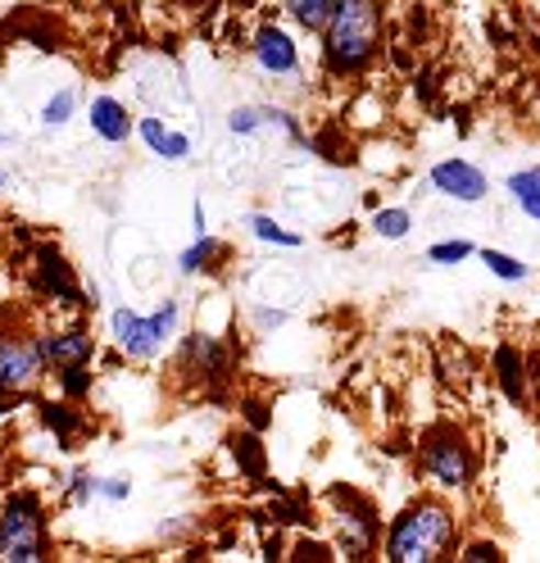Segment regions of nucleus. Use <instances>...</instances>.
Masks as SVG:
<instances>
[{
  "instance_id": "nucleus-1",
  "label": "nucleus",
  "mask_w": 540,
  "mask_h": 563,
  "mask_svg": "<svg viewBox=\"0 0 540 563\" xmlns=\"http://www.w3.org/2000/svg\"><path fill=\"white\" fill-rule=\"evenodd\" d=\"M322 32H328V64L337 74H359L382 42V5L377 0H332Z\"/></svg>"
},
{
  "instance_id": "nucleus-2",
  "label": "nucleus",
  "mask_w": 540,
  "mask_h": 563,
  "mask_svg": "<svg viewBox=\"0 0 540 563\" xmlns=\"http://www.w3.org/2000/svg\"><path fill=\"white\" fill-rule=\"evenodd\" d=\"M454 545V518L450 509L418 500L409 505L390 527V541H386V559L395 563H437L445 559V550Z\"/></svg>"
},
{
  "instance_id": "nucleus-3",
  "label": "nucleus",
  "mask_w": 540,
  "mask_h": 563,
  "mask_svg": "<svg viewBox=\"0 0 540 563\" xmlns=\"http://www.w3.org/2000/svg\"><path fill=\"white\" fill-rule=\"evenodd\" d=\"M0 559L37 563L42 559V509L32 496H14L0 514Z\"/></svg>"
},
{
  "instance_id": "nucleus-4",
  "label": "nucleus",
  "mask_w": 540,
  "mask_h": 563,
  "mask_svg": "<svg viewBox=\"0 0 540 563\" xmlns=\"http://www.w3.org/2000/svg\"><path fill=\"white\" fill-rule=\"evenodd\" d=\"M46 350L23 332H0V396H23L42 382Z\"/></svg>"
},
{
  "instance_id": "nucleus-5",
  "label": "nucleus",
  "mask_w": 540,
  "mask_h": 563,
  "mask_svg": "<svg viewBox=\"0 0 540 563\" xmlns=\"http://www.w3.org/2000/svg\"><path fill=\"white\" fill-rule=\"evenodd\" d=\"M173 323H177V305L173 300L159 313H151V319H141V313H132V309H119L114 313V341L128 350L132 360H151L155 350L164 345V336L173 332Z\"/></svg>"
},
{
  "instance_id": "nucleus-6",
  "label": "nucleus",
  "mask_w": 540,
  "mask_h": 563,
  "mask_svg": "<svg viewBox=\"0 0 540 563\" xmlns=\"http://www.w3.org/2000/svg\"><path fill=\"white\" fill-rule=\"evenodd\" d=\"M422 464L441 486H467V477H473V454H467L463 437H454L450 428L431 432L422 441Z\"/></svg>"
},
{
  "instance_id": "nucleus-7",
  "label": "nucleus",
  "mask_w": 540,
  "mask_h": 563,
  "mask_svg": "<svg viewBox=\"0 0 540 563\" xmlns=\"http://www.w3.org/2000/svg\"><path fill=\"white\" fill-rule=\"evenodd\" d=\"M431 187H437L441 196H450V200L477 205L486 196V173L477 164H467V159H445V164L431 168Z\"/></svg>"
},
{
  "instance_id": "nucleus-8",
  "label": "nucleus",
  "mask_w": 540,
  "mask_h": 563,
  "mask_svg": "<svg viewBox=\"0 0 540 563\" xmlns=\"http://www.w3.org/2000/svg\"><path fill=\"white\" fill-rule=\"evenodd\" d=\"M255 59H260V68H268V74H296L300 51L282 27H264L255 37Z\"/></svg>"
},
{
  "instance_id": "nucleus-9",
  "label": "nucleus",
  "mask_w": 540,
  "mask_h": 563,
  "mask_svg": "<svg viewBox=\"0 0 540 563\" xmlns=\"http://www.w3.org/2000/svg\"><path fill=\"white\" fill-rule=\"evenodd\" d=\"M42 350H46V364H55V368H78V364H87V360H91V336L74 328V332L46 336V341H42Z\"/></svg>"
},
{
  "instance_id": "nucleus-10",
  "label": "nucleus",
  "mask_w": 540,
  "mask_h": 563,
  "mask_svg": "<svg viewBox=\"0 0 540 563\" xmlns=\"http://www.w3.org/2000/svg\"><path fill=\"white\" fill-rule=\"evenodd\" d=\"M42 291L46 296H59L64 305H87L82 300V291H78V282H74V273H68V264L55 255V251H42Z\"/></svg>"
},
{
  "instance_id": "nucleus-11",
  "label": "nucleus",
  "mask_w": 540,
  "mask_h": 563,
  "mask_svg": "<svg viewBox=\"0 0 540 563\" xmlns=\"http://www.w3.org/2000/svg\"><path fill=\"white\" fill-rule=\"evenodd\" d=\"M91 128L119 146V141H128V132H132V119L114 96H100V100H91Z\"/></svg>"
},
{
  "instance_id": "nucleus-12",
  "label": "nucleus",
  "mask_w": 540,
  "mask_h": 563,
  "mask_svg": "<svg viewBox=\"0 0 540 563\" xmlns=\"http://www.w3.org/2000/svg\"><path fill=\"white\" fill-rule=\"evenodd\" d=\"M141 136H146V146H151L155 155H164V159H173V164L191 155V136L168 132L159 119H141Z\"/></svg>"
},
{
  "instance_id": "nucleus-13",
  "label": "nucleus",
  "mask_w": 540,
  "mask_h": 563,
  "mask_svg": "<svg viewBox=\"0 0 540 563\" xmlns=\"http://www.w3.org/2000/svg\"><path fill=\"white\" fill-rule=\"evenodd\" d=\"M509 191H514V200H518L522 214L540 223V168H522V173H514V178H509Z\"/></svg>"
},
{
  "instance_id": "nucleus-14",
  "label": "nucleus",
  "mask_w": 540,
  "mask_h": 563,
  "mask_svg": "<svg viewBox=\"0 0 540 563\" xmlns=\"http://www.w3.org/2000/svg\"><path fill=\"white\" fill-rule=\"evenodd\" d=\"M286 10H291V19L309 32H322V23H328L332 14V0H286Z\"/></svg>"
},
{
  "instance_id": "nucleus-15",
  "label": "nucleus",
  "mask_w": 540,
  "mask_h": 563,
  "mask_svg": "<svg viewBox=\"0 0 540 563\" xmlns=\"http://www.w3.org/2000/svg\"><path fill=\"white\" fill-rule=\"evenodd\" d=\"M482 264H486L495 277H504V282H527V277H531V268H527L522 260L504 255V251H482Z\"/></svg>"
},
{
  "instance_id": "nucleus-16",
  "label": "nucleus",
  "mask_w": 540,
  "mask_h": 563,
  "mask_svg": "<svg viewBox=\"0 0 540 563\" xmlns=\"http://www.w3.org/2000/svg\"><path fill=\"white\" fill-rule=\"evenodd\" d=\"M409 228H414L409 209H377V219H373V232L386 236V241H400Z\"/></svg>"
},
{
  "instance_id": "nucleus-17",
  "label": "nucleus",
  "mask_w": 540,
  "mask_h": 563,
  "mask_svg": "<svg viewBox=\"0 0 540 563\" xmlns=\"http://www.w3.org/2000/svg\"><path fill=\"white\" fill-rule=\"evenodd\" d=\"M74 104H78V91H55L51 100H46V110H42V123H51V128H59V123H68L74 119Z\"/></svg>"
},
{
  "instance_id": "nucleus-18",
  "label": "nucleus",
  "mask_w": 540,
  "mask_h": 563,
  "mask_svg": "<svg viewBox=\"0 0 540 563\" xmlns=\"http://www.w3.org/2000/svg\"><path fill=\"white\" fill-rule=\"evenodd\" d=\"M219 251H223V245H219V241H213V236L205 232V236H200V241L191 245V251L183 255V273H196V268H209V260H219Z\"/></svg>"
},
{
  "instance_id": "nucleus-19",
  "label": "nucleus",
  "mask_w": 540,
  "mask_h": 563,
  "mask_svg": "<svg viewBox=\"0 0 540 563\" xmlns=\"http://www.w3.org/2000/svg\"><path fill=\"white\" fill-rule=\"evenodd\" d=\"M250 232H255L260 241H273V245H300V236H296V232L277 228L268 214H255V219H250Z\"/></svg>"
},
{
  "instance_id": "nucleus-20",
  "label": "nucleus",
  "mask_w": 540,
  "mask_h": 563,
  "mask_svg": "<svg viewBox=\"0 0 540 563\" xmlns=\"http://www.w3.org/2000/svg\"><path fill=\"white\" fill-rule=\"evenodd\" d=\"M499 382H504V391H509L514 400H522V377H518V355L514 350H499Z\"/></svg>"
},
{
  "instance_id": "nucleus-21",
  "label": "nucleus",
  "mask_w": 540,
  "mask_h": 563,
  "mask_svg": "<svg viewBox=\"0 0 540 563\" xmlns=\"http://www.w3.org/2000/svg\"><path fill=\"white\" fill-rule=\"evenodd\" d=\"M467 255H473V245H467V241H441V245H431V251H427L431 264H459Z\"/></svg>"
},
{
  "instance_id": "nucleus-22",
  "label": "nucleus",
  "mask_w": 540,
  "mask_h": 563,
  "mask_svg": "<svg viewBox=\"0 0 540 563\" xmlns=\"http://www.w3.org/2000/svg\"><path fill=\"white\" fill-rule=\"evenodd\" d=\"M264 123V114L260 110H250V104H241V110H232V119H228V128L232 132H241V136H250V132H255Z\"/></svg>"
},
{
  "instance_id": "nucleus-23",
  "label": "nucleus",
  "mask_w": 540,
  "mask_h": 563,
  "mask_svg": "<svg viewBox=\"0 0 540 563\" xmlns=\"http://www.w3.org/2000/svg\"><path fill=\"white\" fill-rule=\"evenodd\" d=\"M128 490H132V486H128L123 477H104V482L96 486V496H104V500H128Z\"/></svg>"
},
{
  "instance_id": "nucleus-24",
  "label": "nucleus",
  "mask_w": 540,
  "mask_h": 563,
  "mask_svg": "<svg viewBox=\"0 0 540 563\" xmlns=\"http://www.w3.org/2000/svg\"><path fill=\"white\" fill-rule=\"evenodd\" d=\"M96 486H100L96 477H87V473H78V477H74V505H82V500H91V496H96Z\"/></svg>"
},
{
  "instance_id": "nucleus-25",
  "label": "nucleus",
  "mask_w": 540,
  "mask_h": 563,
  "mask_svg": "<svg viewBox=\"0 0 540 563\" xmlns=\"http://www.w3.org/2000/svg\"><path fill=\"white\" fill-rule=\"evenodd\" d=\"M46 428H55L59 437H68V428H74V418H68L64 409H46Z\"/></svg>"
},
{
  "instance_id": "nucleus-26",
  "label": "nucleus",
  "mask_w": 540,
  "mask_h": 563,
  "mask_svg": "<svg viewBox=\"0 0 540 563\" xmlns=\"http://www.w3.org/2000/svg\"><path fill=\"white\" fill-rule=\"evenodd\" d=\"M255 319H260V328H282V323H286V313H282V309H260Z\"/></svg>"
},
{
  "instance_id": "nucleus-27",
  "label": "nucleus",
  "mask_w": 540,
  "mask_h": 563,
  "mask_svg": "<svg viewBox=\"0 0 540 563\" xmlns=\"http://www.w3.org/2000/svg\"><path fill=\"white\" fill-rule=\"evenodd\" d=\"M463 559H473V563H477V559H495V545H473V550H467Z\"/></svg>"
},
{
  "instance_id": "nucleus-28",
  "label": "nucleus",
  "mask_w": 540,
  "mask_h": 563,
  "mask_svg": "<svg viewBox=\"0 0 540 563\" xmlns=\"http://www.w3.org/2000/svg\"><path fill=\"white\" fill-rule=\"evenodd\" d=\"M5 141H10V136H5V132H0V146H5Z\"/></svg>"
},
{
  "instance_id": "nucleus-29",
  "label": "nucleus",
  "mask_w": 540,
  "mask_h": 563,
  "mask_svg": "<svg viewBox=\"0 0 540 563\" xmlns=\"http://www.w3.org/2000/svg\"><path fill=\"white\" fill-rule=\"evenodd\" d=\"M5 183H10V178H5V173H0V187H5Z\"/></svg>"
}]
</instances>
